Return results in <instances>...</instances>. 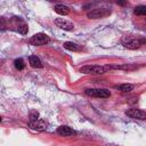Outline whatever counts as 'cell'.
Masks as SVG:
<instances>
[{
    "instance_id": "obj_1",
    "label": "cell",
    "mask_w": 146,
    "mask_h": 146,
    "mask_svg": "<svg viewBox=\"0 0 146 146\" xmlns=\"http://www.w3.org/2000/svg\"><path fill=\"white\" fill-rule=\"evenodd\" d=\"M121 43L128 48V49H138L140 48L143 44L146 43V39L140 38V36H132V35H128V36H123L121 40Z\"/></svg>"
},
{
    "instance_id": "obj_2",
    "label": "cell",
    "mask_w": 146,
    "mask_h": 146,
    "mask_svg": "<svg viewBox=\"0 0 146 146\" xmlns=\"http://www.w3.org/2000/svg\"><path fill=\"white\" fill-rule=\"evenodd\" d=\"M112 68H116L114 66H104V65H86L82 66L80 68V72L83 74H92V75H97V74H103L106 73L107 71L112 70Z\"/></svg>"
},
{
    "instance_id": "obj_3",
    "label": "cell",
    "mask_w": 146,
    "mask_h": 146,
    "mask_svg": "<svg viewBox=\"0 0 146 146\" xmlns=\"http://www.w3.org/2000/svg\"><path fill=\"white\" fill-rule=\"evenodd\" d=\"M84 94L90 96V97H95V98H108L111 96V91L107 89H103V88H90V89H86Z\"/></svg>"
},
{
    "instance_id": "obj_4",
    "label": "cell",
    "mask_w": 146,
    "mask_h": 146,
    "mask_svg": "<svg viewBox=\"0 0 146 146\" xmlns=\"http://www.w3.org/2000/svg\"><path fill=\"white\" fill-rule=\"evenodd\" d=\"M111 14V9L108 8H96L87 13V17L90 19H98V18H104Z\"/></svg>"
},
{
    "instance_id": "obj_5",
    "label": "cell",
    "mask_w": 146,
    "mask_h": 146,
    "mask_svg": "<svg viewBox=\"0 0 146 146\" xmlns=\"http://www.w3.org/2000/svg\"><path fill=\"white\" fill-rule=\"evenodd\" d=\"M49 41L50 39L46 33H36L33 36H31L29 40V42L32 46H43V44H47Z\"/></svg>"
},
{
    "instance_id": "obj_6",
    "label": "cell",
    "mask_w": 146,
    "mask_h": 146,
    "mask_svg": "<svg viewBox=\"0 0 146 146\" xmlns=\"http://www.w3.org/2000/svg\"><path fill=\"white\" fill-rule=\"evenodd\" d=\"M125 114L132 119L137 120H146V112L138 108H129L125 111Z\"/></svg>"
},
{
    "instance_id": "obj_7",
    "label": "cell",
    "mask_w": 146,
    "mask_h": 146,
    "mask_svg": "<svg viewBox=\"0 0 146 146\" xmlns=\"http://www.w3.org/2000/svg\"><path fill=\"white\" fill-rule=\"evenodd\" d=\"M29 127L32 129V130H36V131H43L47 129L48 124L46 121L41 120V119H38L35 121H30L29 123Z\"/></svg>"
},
{
    "instance_id": "obj_8",
    "label": "cell",
    "mask_w": 146,
    "mask_h": 146,
    "mask_svg": "<svg viewBox=\"0 0 146 146\" xmlns=\"http://www.w3.org/2000/svg\"><path fill=\"white\" fill-rule=\"evenodd\" d=\"M55 24L58 27H60L62 30H65V31H72L74 29V24L72 22L65 19V18H57V19H55Z\"/></svg>"
},
{
    "instance_id": "obj_9",
    "label": "cell",
    "mask_w": 146,
    "mask_h": 146,
    "mask_svg": "<svg viewBox=\"0 0 146 146\" xmlns=\"http://www.w3.org/2000/svg\"><path fill=\"white\" fill-rule=\"evenodd\" d=\"M57 132L58 135L63 136V137H70V136H74L76 135V131L73 130L72 128H70L68 125H60L57 128Z\"/></svg>"
},
{
    "instance_id": "obj_10",
    "label": "cell",
    "mask_w": 146,
    "mask_h": 146,
    "mask_svg": "<svg viewBox=\"0 0 146 146\" xmlns=\"http://www.w3.org/2000/svg\"><path fill=\"white\" fill-rule=\"evenodd\" d=\"M29 63H30V65H31L32 67H35V68H41V67H43V64H42V62L40 60V58L36 57V56H33V55L29 57Z\"/></svg>"
},
{
    "instance_id": "obj_11",
    "label": "cell",
    "mask_w": 146,
    "mask_h": 146,
    "mask_svg": "<svg viewBox=\"0 0 146 146\" xmlns=\"http://www.w3.org/2000/svg\"><path fill=\"white\" fill-rule=\"evenodd\" d=\"M116 90H120L122 92H129V91H132L135 86L133 84H130V83H123V84H120V86H115L114 87Z\"/></svg>"
},
{
    "instance_id": "obj_12",
    "label": "cell",
    "mask_w": 146,
    "mask_h": 146,
    "mask_svg": "<svg viewBox=\"0 0 146 146\" xmlns=\"http://www.w3.org/2000/svg\"><path fill=\"white\" fill-rule=\"evenodd\" d=\"M54 9L59 15H67L70 13V8L67 6H65V5H56Z\"/></svg>"
},
{
    "instance_id": "obj_13",
    "label": "cell",
    "mask_w": 146,
    "mask_h": 146,
    "mask_svg": "<svg viewBox=\"0 0 146 146\" xmlns=\"http://www.w3.org/2000/svg\"><path fill=\"white\" fill-rule=\"evenodd\" d=\"M63 46H64L65 49L71 50V51H80V50H81V47H80L79 44L74 43V42H70V41H67V42H64Z\"/></svg>"
},
{
    "instance_id": "obj_14",
    "label": "cell",
    "mask_w": 146,
    "mask_h": 146,
    "mask_svg": "<svg viewBox=\"0 0 146 146\" xmlns=\"http://www.w3.org/2000/svg\"><path fill=\"white\" fill-rule=\"evenodd\" d=\"M14 66H15L18 71H21V70H23V68L25 67V63H24V60H23L22 58H16V59L14 60Z\"/></svg>"
},
{
    "instance_id": "obj_15",
    "label": "cell",
    "mask_w": 146,
    "mask_h": 146,
    "mask_svg": "<svg viewBox=\"0 0 146 146\" xmlns=\"http://www.w3.org/2000/svg\"><path fill=\"white\" fill-rule=\"evenodd\" d=\"M135 14H136V15L146 16V6H144V5L137 6V7L135 8Z\"/></svg>"
},
{
    "instance_id": "obj_16",
    "label": "cell",
    "mask_w": 146,
    "mask_h": 146,
    "mask_svg": "<svg viewBox=\"0 0 146 146\" xmlns=\"http://www.w3.org/2000/svg\"><path fill=\"white\" fill-rule=\"evenodd\" d=\"M17 31H18L21 34H26V33H27V31H29L27 25H26L25 23H23V24L18 25V26H17Z\"/></svg>"
},
{
    "instance_id": "obj_17",
    "label": "cell",
    "mask_w": 146,
    "mask_h": 146,
    "mask_svg": "<svg viewBox=\"0 0 146 146\" xmlns=\"http://www.w3.org/2000/svg\"><path fill=\"white\" fill-rule=\"evenodd\" d=\"M29 119L30 121H35L39 119V113L36 111H31L30 112V115H29Z\"/></svg>"
},
{
    "instance_id": "obj_18",
    "label": "cell",
    "mask_w": 146,
    "mask_h": 146,
    "mask_svg": "<svg viewBox=\"0 0 146 146\" xmlns=\"http://www.w3.org/2000/svg\"><path fill=\"white\" fill-rule=\"evenodd\" d=\"M127 2H124V1H117V5H121V6H123V5H125Z\"/></svg>"
}]
</instances>
